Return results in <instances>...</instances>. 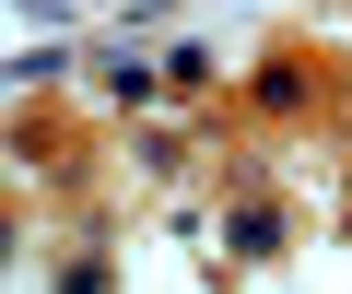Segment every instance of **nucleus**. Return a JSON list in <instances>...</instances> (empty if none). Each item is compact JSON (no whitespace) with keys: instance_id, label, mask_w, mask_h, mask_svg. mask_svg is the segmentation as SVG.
I'll list each match as a JSON object with an SVG mask.
<instances>
[{"instance_id":"f257e3e1","label":"nucleus","mask_w":352,"mask_h":294,"mask_svg":"<svg viewBox=\"0 0 352 294\" xmlns=\"http://www.w3.org/2000/svg\"><path fill=\"white\" fill-rule=\"evenodd\" d=\"M223 259H282V212L270 200H235L223 212Z\"/></svg>"},{"instance_id":"f03ea898","label":"nucleus","mask_w":352,"mask_h":294,"mask_svg":"<svg viewBox=\"0 0 352 294\" xmlns=\"http://www.w3.org/2000/svg\"><path fill=\"white\" fill-rule=\"evenodd\" d=\"M258 106H270V118H305V106H317V71H305V59H270V71H258Z\"/></svg>"}]
</instances>
